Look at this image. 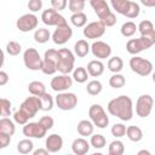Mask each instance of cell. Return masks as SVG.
I'll return each instance as SVG.
<instances>
[{
	"label": "cell",
	"mask_w": 155,
	"mask_h": 155,
	"mask_svg": "<svg viewBox=\"0 0 155 155\" xmlns=\"http://www.w3.org/2000/svg\"><path fill=\"white\" fill-rule=\"evenodd\" d=\"M108 111L122 121H130L133 116V103L128 96H119L108 103Z\"/></svg>",
	"instance_id": "obj_1"
},
{
	"label": "cell",
	"mask_w": 155,
	"mask_h": 155,
	"mask_svg": "<svg viewBox=\"0 0 155 155\" xmlns=\"http://www.w3.org/2000/svg\"><path fill=\"white\" fill-rule=\"evenodd\" d=\"M75 56L68 48L58 50V59H57V70L61 74H69L74 70Z\"/></svg>",
	"instance_id": "obj_2"
},
{
	"label": "cell",
	"mask_w": 155,
	"mask_h": 155,
	"mask_svg": "<svg viewBox=\"0 0 155 155\" xmlns=\"http://www.w3.org/2000/svg\"><path fill=\"white\" fill-rule=\"evenodd\" d=\"M88 116L98 128H105L109 125V117L101 104H92L88 109Z\"/></svg>",
	"instance_id": "obj_3"
},
{
	"label": "cell",
	"mask_w": 155,
	"mask_h": 155,
	"mask_svg": "<svg viewBox=\"0 0 155 155\" xmlns=\"http://www.w3.org/2000/svg\"><path fill=\"white\" fill-rule=\"evenodd\" d=\"M130 68L133 73L140 76H148L153 71V63L143 57L133 56L130 59Z\"/></svg>",
	"instance_id": "obj_4"
},
{
	"label": "cell",
	"mask_w": 155,
	"mask_h": 155,
	"mask_svg": "<svg viewBox=\"0 0 155 155\" xmlns=\"http://www.w3.org/2000/svg\"><path fill=\"white\" fill-rule=\"evenodd\" d=\"M23 62H24V65L30 70H41L44 58L40 57V53L35 48L30 47L24 51Z\"/></svg>",
	"instance_id": "obj_5"
},
{
	"label": "cell",
	"mask_w": 155,
	"mask_h": 155,
	"mask_svg": "<svg viewBox=\"0 0 155 155\" xmlns=\"http://www.w3.org/2000/svg\"><path fill=\"white\" fill-rule=\"evenodd\" d=\"M57 59H58V50L48 48L44 56L41 71L46 75H53L56 71H58L57 70Z\"/></svg>",
	"instance_id": "obj_6"
},
{
	"label": "cell",
	"mask_w": 155,
	"mask_h": 155,
	"mask_svg": "<svg viewBox=\"0 0 155 155\" xmlns=\"http://www.w3.org/2000/svg\"><path fill=\"white\" fill-rule=\"evenodd\" d=\"M154 107V101L150 94H142L136 102V114L139 117H147L150 115Z\"/></svg>",
	"instance_id": "obj_7"
},
{
	"label": "cell",
	"mask_w": 155,
	"mask_h": 155,
	"mask_svg": "<svg viewBox=\"0 0 155 155\" xmlns=\"http://www.w3.org/2000/svg\"><path fill=\"white\" fill-rule=\"evenodd\" d=\"M154 44L149 39H147L145 36H142L140 35V38H138V39H131V40H128L127 44H126V50H127V52L130 54L136 56L139 52H142V51H144L147 48H150Z\"/></svg>",
	"instance_id": "obj_8"
},
{
	"label": "cell",
	"mask_w": 155,
	"mask_h": 155,
	"mask_svg": "<svg viewBox=\"0 0 155 155\" xmlns=\"http://www.w3.org/2000/svg\"><path fill=\"white\" fill-rule=\"evenodd\" d=\"M56 104L61 110H73L78 104V97L71 92H58Z\"/></svg>",
	"instance_id": "obj_9"
},
{
	"label": "cell",
	"mask_w": 155,
	"mask_h": 155,
	"mask_svg": "<svg viewBox=\"0 0 155 155\" xmlns=\"http://www.w3.org/2000/svg\"><path fill=\"white\" fill-rule=\"evenodd\" d=\"M19 109L29 117H34L39 110H41V104H40V98L39 96H33L31 97H28L27 99H24L19 107Z\"/></svg>",
	"instance_id": "obj_10"
},
{
	"label": "cell",
	"mask_w": 155,
	"mask_h": 155,
	"mask_svg": "<svg viewBox=\"0 0 155 155\" xmlns=\"http://www.w3.org/2000/svg\"><path fill=\"white\" fill-rule=\"evenodd\" d=\"M41 21L46 24V25H63L67 24V19L64 18V16H62L59 13V11L54 10V8H47L41 13Z\"/></svg>",
	"instance_id": "obj_11"
},
{
	"label": "cell",
	"mask_w": 155,
	"mask_h": 155,
	"mask_svg": "<svg viewBox=\"0 0 155 155\" xmlns=\"http://www.w3.org/2000/svg\"><path fill=\"white\" fill-rule=\"evenodd\" d=\"M38 23H39V18L34 13H25L17 19L16 25L19 31L28 33V31H31L33 29H35L38 27Z\"/></svg>",
	"instance_id": "obj_12"
},
{
	"label": "cell",
	"mask_w": 155,
	"mask_h": 155,
	"mask_svg": "<svg viewBox=\"0 0 155 155\" xmlns=\"http://www.w3.org/2000/svg\"><path fill=\"white\" fill-rule=\"evenodd\" d=\"M107 25L102 21H96L91 22L84 28V36L87 39H99L101 36L104 35Z\"/></svg>",
	"instance_id": "obj_13"
},
{
	"label": "cell",
	"mask_w": 155,
	"mask_h": 155,
	"mask_svg": "<svg viewBox=\"0 0 155 155\" xmlns=\"http://www.w3.org/2000/svg\"><path fill=\"white\" fill-rule=\"evenodd\" d=\"M73 76H69V74H61L51 80V88L56 92H65L73 86Z\"/></svg>",
	"instance_id": "obj_14"
},
{
	"label": "cell",
	"mask_w": 155,
	"mask_h": 155,
	"mask_svg": "<svg viewBox=\"0 0 155 155\" xmlns=\"http://www.w3.org/2000/svg\"><path fill=\"white\" fill-rule=\"evenodd\" d=\"M71 36H73V29L67 23V24L56 27V29L52 34V40L56 45H64L65 42H68L70 40Z\"/></svg>",
	"instance_id": "obj_15"
},
{
	"label": "cell",
	"mask_w": 155,
	"mask_h": 155,
	"mask_svg": "<svg viewBox=\"0 0 155 155\" xmlns=\"http://www.w3.org/2000/svg\"><path fill=\"white\" fill-rule=\"evenodd\" d=\"M47 130L40 124V121L38 122H27L23 126V134L28 138H44L46 136Z\"/></svg>",
	"instance_id": "obj_16"
},
{
	"label": "cell",
	"mask_w": 155,
	"mask_h": 155,
	"mask_svg": "<svg viewBox=\"0 0 155 155\" xmlns=\"http://www.w3.org/2000/svg\"><path fill=\"white\" fill-rule=\"evenodd\" d=\"M91 51H92V54L96 58H99V59L109 58L110 54H111V47H110V45H108L107 42L101 41V40H97V41H94L91 45Z\"/></svg>",
	"instance_id": "obj_17"
},
{
	"label": "cell",
	"mask_w": 155,
	"mask_h": 155,
	"mask_svg": "<svg viewBox=\"0 0 155 155\" xmlns=\"http://www.w3.org/2000/svg\"><path fill=\"white\" fill-rule=\"evenodd\" d=\"M90 4L94 10V13L98 16L99 21L104 19L109 13H111V10L107 4V0H90Z\"/></svg>",
	"instance_id": "obj_18"
},
{
	"label": "cell",
	"mask_w": 155,
	"mask_h": 155,
	"mask_svg": "<svg viewBox=\"0 0 155 155\" xmlns=\"http://www.w3.org/2000/svg\"><path fill=\"white\" fill-rule=\"evenodd\" d=\"M45 147L50 153H58L63 147V138L57 133H52L46 138Z\"/></svg>",
	"instance_id": "obj_19"
},
{
	"label": "cell",
	"mask_w": 155,
	"mask_h": 155,
	"mask_svg": "<svg viewBox=\"0 0 155 155\" xmlns=\"http://www.w3.org/2000/svg\"><path fill=\"white\" fill-rule=\"evenodd\" d=\"M90 145H91V143H88L85 138H82V137L76 138L71 143V150L76 155H85L86 153H88Z\"/></svg>",
	"instance_id": "obj_20"
},
{
	"label": "cell",
	"mask_w": 155,
	"mask_h": 155,
	"mask_svg": "<svg viewBox=\"0 0 155 155\" xmlns=\"http://www.w3.org/2000/svg\"><path fill=\"white\" fill-rule=\"evenodd\" d=\"M87 71L93 78L101 76L104 73V64H103V62L99 61V59H93V61L88 62V64H87Z\"/></svg>",
	"instance_id": "obj_21"
},
{
	"label": "cell",
	"mask_w": 155,
	"mask_h": 155,
	"mask_svg": "<svg viewBox=\"0 0 155 155\" xmlns=\"http://www.w3.org/2000/svg\"><path fill=\"white\" fill-rule=\"evenodd\" d=\"M78 133L82 137H88V136H92L93 134V131H94V125L92 121L90 120H81L79 121L78 124Z\"/></svg>",
	"instance_id": "obj_22"
},
{
	"label": "cell",
	"mask_w": 155,
	"mask_h": 155,
	"mask_svg": "<svg viewBox=\"0 0 155 155\" xmlns=\"http://www.w3.org/2000/svg\"><path fill=\"white\" fill-rule=\"evenodd\" d=\"M90 50H91V46H90L88 42H87L86 40H84V39L78 40V41L75 42V45H74V53H75V56L80 57V58L86 57V56L88 54Z\"/></svg>",
	"instance_id": "obj_23"
},
{
	"label": "cell",
	"mask_w": 155,
	"mask_h": 155,
	"mask_svg": "<svg viewBox=\"0 0 155 155\" xmlns=\"http://www.w3.org/2000/svg\"><path fill=\"white\" fill-rule=\"evenodd\" d=\"M0 132L13 136L15 132H16L15 122L12 120H10L8 117H1L0 119Z\"/></svg>",
	"instance_id": "obj_24"
},
{
	"label": "cell",
	"mask_w": 155,
	"mask_h": 155,
	"mask_svg": "<svg viewBox=\"0 0 155 155\" xmlns=\"http://www.w3.org/2000/svg\"><path fill=\"white\" fill-rule=\"evenodd\" d=\"M126 136L131 142H140L143 139V131L138 126H128L126 130Z\"/></svg>",
	"instance_id": "obj_25"
},
{
	"label": "cell",
	"mask_w": 155,
	"mask_h": 155,
	"mask_svg": "<svg viewBox=\"0 0 155 155\" xmlns=\"http://www.w3.org/2000/svg\"><path fill=\"white\" fill-rule=\"evenodd\" d=\"M17 150L19 154H30L34 151V143L27 137L25 139H22L18 142Z\"/></svg>",
	"instance_id": "obj_26"
},
{
	"label": "cell",
	"mask_w": 155,
	"mask_h": 155,
	"mask_svg": "<svg viewBox=\"0 0 155 155\" xmlns=\"http://www.w3.org/2000/svg\"><path fill=\"white\" fill-rule=\"evenodd\" d=\"M124 68V61L121 57H111L109 61H108V69L111 71V73H120Z\"/></svg>",
	"instance_id": "obj_27"
},
{
	"label": "cell",
	"mask_w": 155,
	"mask_h": 155,
	"mask_svg": "<svg viewBox=\"0 0 155 155\" xmlns=\"http://www.w3.org/2000/svg\"><path fill=\"white\" fill-rule=\"evenodd\" d=\"M88 71L86 68L84 67H78L73 70V79L78 82V84H84L87 81V78H88Z\"/></svg>",
	"instance_id": "obj_28"
},
{
	"label": "cell",
	"mask_w": 155,
	"mask_h": 155,
	"mask_svg": "<svg viewBox=\"0 0 155 155\" xmlns=\"http://www.w3.org/2000/svg\"><path fill=\"white\" fill-rule=\"evenodd\" d=\"M130 1L131 0H110V5H111L113 10H115L117 13L125 16V13L128 8Z\"/></svg>",
	"instance_id": "obj_29"
},
{
	"label": "cell",
	"mask_w": 155,
	"mask_h": 155,
	"mask_svg": "<svg viewBox=\"0 0 155 155\" xmlns=\"http://www.w3.org/2000/svg\"><path fill=\"white\" fill-rule=\"evenodd\" d=\"M28 91L33 96H41L46 92V87L41 81H31L28 85Z\"/></svg>",
	"instance_id": "obj_30"
},
{
	"label": "cell",
	"mask_w": 155,
	"mask_h": 155,
	"mask_svg": "<svg viewBox=\"0 0 155 155\" xmlns=\"http://www.w3.org/2000/svg\"><path fill=\"white\" fill-rule=\"evenodd\" d=\"M50 38H51V34L46 28H39L34 33V40L38 44H45L50 40Z\"/></svg>",
	"instance_id": "obj_31"
},
{
	"label": "cell",
	"mask_w": 155,
	"mask_h": 155,
	"mask_svg": "<svg viewBox=\"0 0 155 155\" xmlns=\"http://www.w3.org/2000/svg\"><path fill=\"white\" fill-rule=\"evenodd\" d=\"M70 22L74 27L78 28H82L86 25L87 23V16L84 12H78V13H73L70 17Z\"/></svg>",
	"instance_id": "obj_32"
},
{
	"label": "cell",
	"mask_w": 155,
	"mask_h": 155,
	"mask_svg": "<svg viewBox=\"0 0 155 155\" xmlns=\"http://www.w3.org/2000/svg\"><path fill=\"white\" fill-rule=\"evenodd\" d=\"M137 30H138V27H137L133 22H131V21L125 22V23L121 25V29H120L122 36H125V38H130V36L134 35Z\"/></svg>",
	"instance_id": "obj_33"
},
{
	"label": "cell",
	"mask_w": 155,
	"mask_h": 155,
	"mask_svg": "<svg viewBox=\"0 0 155 155\" xmlns=\"http://www.w3.org/2000/svg\"><path fill=\"white\" fill-rule=\"evenodd\" d=\"M39 98H40L41 110H44V111H50V110H52V108H53V98H52V96H51L50 93L45 92L44 94L39 96Z\"/></svg>",
	"instance_id": "obj_34"
},
{
	"label": "cell",
	"mask_w": 155,
	"mask_h": 155,
	"mask_svg": "<svg viewBox=\"0 0 155 155\" xmlns=\"http://www.w3.org/2000/svg\"><path fill=\"white\" fill-rule=\"evenodd\" d=\"M124 151H125V145L121 140L116 139L109 144V149H108L109 155H122Z\"/></svg>",
	"instance_id": "obj_35"
},
{
	"label": "cell",
	"mask_w": 155,
	"mask_h": 155,
	"mask_svg": "<svg viewBox=\"0 0 155 155\" xmlns=\"http://www.w3.org/2000/svg\"><path fill=\"white\" fill-rule=\"evenodd\" d=\"M125 84H126L125 76L121 75V74H119V73H115V74L111 75L110 79H109V85H110V87H113V88H121V87L125 86Z\"/></svg>",
	"instance_id": "obj_36"
},
{
	"label": "cell",
	"mask_w": 155,
	"mask_h": 155,
	"mask_svg": "<svg viewBox=\"0 0 155 155\" xmlns=\"http://www.w3.org/2000/svg\"><path fill=\"white\" fill-rule=\"evenodd\" d=\"M103 90V86H102V82L98 81V80H92L87 84L86 86V91L88 94L91 96H98Z\"/></svg>",
	"instance_id": "obj_37"
},
{
	"label": "cell",
	"mask_w": 155,
	"mask_h": 155,
	"mask_svg": "<svg viewBox=\"0 0 155 155\" xmlns=\"http://www.w3.org/2000/svg\"><path fill=\"white\" fill-rule=\"evenodd\" d=\"M90 143H91V145H92L94 149H102V148H104L107 140H105V137H104L103 134L97 133V134H92V136H91Z\"/></svg>",
	"instance_id": "obj_38"
},
{
	"label": "cell",
	"mask_w": 155,
	"mask_h": 155,
	"mask_svg": "<svg viewBox=\"0 0 155 155\" xmlns=\"http://www.w3.org/2000/svg\"><path fill=\"white\" fill-rule=\"evenodd\" d=\"M139 13H140V7H139V5H138L137 2H134V1H130L128 8H127L125 16H126L127 18H136V17L139 16Z\"/></svg>",
	"instance_id": "obj_39"
},
{
	"label": "cell",
	"mask_w": 155,
	"mask_h": 155,
	"mask_svg": "<svg viewBox=\"0 0 155 155\" xmlns=\"http://www.w3.org/2000/svg\"><path fill=\"white\" fill-rule=\"evenodd\" d=\"M22 51V46L19 42L17 41H8L7 45H6V52L10 54V56H17Z\"/></svg>",
	"instance_id": "obj_40"
},
{
	"label": "cell",
	"mask_w": 155,
	"mask_h": 155,
	"mask_svg": "<svg viewBox=\"0 0 155 155\" xmlns=\"http://www.w3.org/2000/svg\"><path fill=\"white\" fill-rule=\"evenodd\" d=\"M138 30H139L140 35H145V34H149V33H151L153 30H155V28H154L153 22L145 19V21H142V22L138 24Z\"/></svg>",
	"instance_id": "obj_41"
},
{
	"label": "cell",
	"mask_w": 155,
	"mask_h": 155,
	"mask_svg": "<svg viewBox=\"0 0 155 155\" xmlns=\"http://www.w3.org/2000/svg\"><path fill=\"white\" fill-rule=\"evenodd\" d=\"M126 130H127V127H126L124 124H114V125L111 126L110 132H111V134H113L114 137L121 138V137L126 136Z\"/></svg>",
	"instance_id": "obj_42"
},
{
	"label": "cell",
	"mask_w": 155,
	"mask_h": 155,
	"mask_svg": "<svg viewBox=\"0 0 155 155\" xmlns=\"http://www.w3.org/2000/svg\"><path fill=\"white\" fill-rule=\"evenodd\" d=\"M68 7L73 13L82 12V10L85 8V1L84 0H69Z\"/></svg>",
	"instance_id": "obj_43"
},
{
	"label": "cell",
	"mask_w": 155,
	"mask_h": 155,
	"mask_svg": "<svg viewBox=\"0 0 155 155\" xmlns=\"http://www.w3.org/2000/svg\"><path fill=\"white\" fill-rule=\"evenodd\" d=\"M0 114L2 117H7L11 114V102L7 98H1L0 101Z\"/></svg>",
	"instance_id": "obj_44"
},
{
	"label": "cell",
	"mask_w": 155,
	"mask_h": 155,
	"mask_svg": "<svg viewBox=\"0 0 155 155\" xmlns=\"http://www.w3.org/2000/svg\"><path fill=\"white\" fill-rule=\"evenodd\" d=\"M13 120H15V122H17L18 125H25V124L29 121V117H28L21 109H18V110L15 111V114H13Z\"/></svg>",
	"instance_id": "obj_45"
},
{
	"label": "cell",
	"mask_w": 155,
	"mask_h": 155,
	"mask_svg": "<svg viewBox=\"0 0 155 155\" xmlns=\"http://www.w3.org/2000/svg\"><path fill=\"white\" fill-rule=\"evenodd\" d=\"M28 8L31 12H38L42 8V0H29Z\"/></svg>",
	"instance_id": "obj_46"
},
{
	"label": "cell",
	"mask_w": 155,
	"mask_h": 155,
	"mask_svg": "<svg viewBox=\"0 0 155 155\" xmlns=\"http://www.w3.org/2000/svg\"><path fill=\"white\" fill-rule=\"evenodd\" d=\"M68 1L67 0H51V6L52 8L57 10V11H62L67 7Z\"/></svg>",
	"instance_id": "obj_47"
},
{
	"label": "cell",
	"mask_w": 155,
	"mask_h": 155,
	"mask_svg": "<svg viewBox=\"0 0 155 155\" xmlns=\"http://www.w3.org/2000/svg\"><path fill=\"white\" fill-rule=\"evenodd\" d=\"M40 124L48 131V130H51L52 127H53V125H54V121H53V119L51 117V116H42L40 120Z\"/></svg>",
	"instance_id": "obj_48"
},
{
	"label": "cell",
	"mask_w": 155,
	"mask_h": 155,
	"mask_svg": "<svg viewBox=\"0 0 155 155\" xmlns=\"http://www.w3.org/2000/svg\"><path fill=\"white\" fill-rule=\"evenodd\" d=\"M11 142V136L7 133L0 132V149H5Z\"/></svg>",
	"instance_id": "obj_49"
},
{
	"label": "cell",
	"mask_w": 155,
	"mask_h": 155,
	"mask_svg": "<svg viewBox=\"0 0 155 155\" xmlns=\"http://www.w3.org/2000/svg\"><path fill=\"white\" fill-rule=\"evenodd\" d=\"M102 22H103L107 27H113V25H115V23H116V16L111 12V13H109L104 19H102Z\"/></svg>",
	"instance_id": "obj_50"
},
{
	"label": "cell",
	"mask_w": 155,
	"mask_h": 155,
	"mask_svg": "<svg viewBox=\"0 0 155 155\" xmlns=\"http://www.w3.org/2000/svg\"><path fill=\"white\" fill-rule=\"evenodd\" d=\"M7 81H8V75H7V73L4 71V70H1V71H0V86H5V85L7 84Z\"/></svg>",
	"instance_id": "obj_51"
},
{
	"label": "cell",
	"mask_w": 155,
	"mask_h": 155,
	"mask_svg": "<svg viewBox=\"0 0 155 155\" xmlns=\"http://www.w3.org/2000/svg\"><path fill=\"white\" fill-rule=\"evenodd\" d=\"M48 153H50V151H48L46 148H45V149L40 148V149H36V150H34V151H33V154H34V155H47Z\"/></svg>",
	"instance_id": "obj_52"
},
{
	"label": "cell",
	"mask_w": 155,
	"mask_h": 155,
	"mask_svg": "<svg viewBox=\"0 0 155 155\" xmlns=\"http://www.w3.org/2000/svg\"><path fill=\"white\" fill-rule=\"evenodd\" d=\"M140 2L147 7H155V0H140Z\"/></svg>",
	"instance_id": "obj_53"
},
{
	"label": "cell",
	"mask_w": 155,
	"mask_h": 155,
	"mask_svg": "<svg viewBox=\"0 0 155 155\" xmlns=\"http://www.w3.org/2000/svg\"><path fill=\"white\" fill-rule=\"evenodd\" d=\"M138 155H150V151L149 150H139L138 151Z\"/></svg>",
	"instance_id": "obj_54"
},
{
	"label": "cell",
	"mask_w": 155,
	"mask_h": 155,
	"mask_svg": "<svg viewBox=\"0 0 155 155\" xmlns=\"http://www.w3.org/2000/svg\"><path fill=\"white\" fill-rule=\"evenodd\" d=\"M151 76H153V81H154V82H155V71H154V73H153V75H151Z\"/></svg>",
	"instance_id": "obj_55"
},
{
	"label": "cell",
	"mask_w": 155,
	"mask_h": 155,
	"mask_svg": "<svg viewBox=\"0 0 155 155\" xmlns=\"http://www.w3.org/2000/svg\"><path fill=\"white\" fill-rule=\"evenodd\" d=\"M84 1H86V0H84Z\"/></svg>",
	"instance_id": "obj_56"
}]
</instances>
